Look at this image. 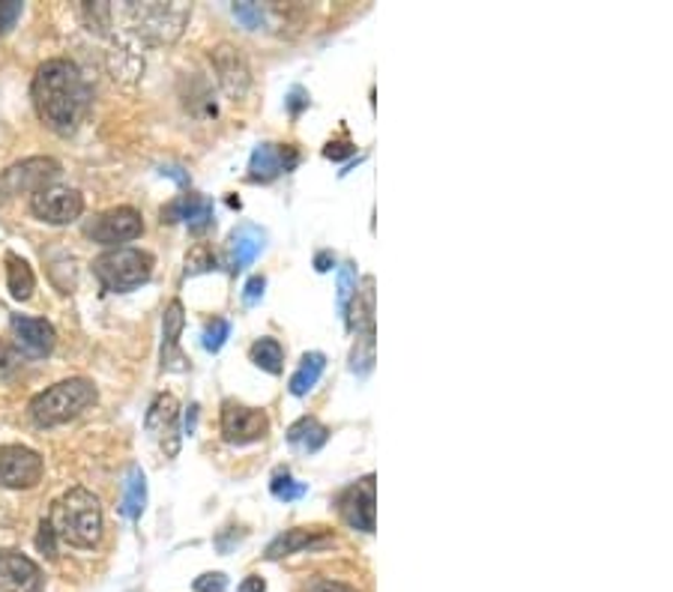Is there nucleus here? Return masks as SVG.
<instances>
[{"label":"nucleus","mask_w":673,"mask_h":592,"mask_svg":"<svg viewBox=\"0 0 673 592\" xmlns=\"http://www.w3.org/2000/svg\"><path fill=\"white\" fill-rule=\"evenodd\" d=\"M31 96L39 120L58 135H72L91 108V87L84 82L82 70L67 58L46 60L36 70Z\"/></svg>","instance_id":"f257e3e1"},{"label":"nucleus","mask_w":673,"mask_h":592,"mask_svg":"<svg viewBox=\"0 0 673 592\" xmlns=\"http://www.w3.org/2000/svg\"><path fill=\"white\" fill-rule=\"evenodd\" d=\"M48 523H51V530H55L60 542L91 551V547L99 545L105 530L99 497L87 488H70L63 497L51 503Z\"/></svg>","instance_id":"f03ea898"},{"label":"nucleus","mask_w":673,"mask_h":592,"mask_svg":"<svg viewBox=\"0 0 673 592\" xmlns=\"http://www.w3.org/2000/svg\"><path fill=\"white\" fill-rule=\"evenodd\" d=\"M96 398H99V392L87 377H70V380L48 386L46 392L34 395L31 419L39 428H55V425H63L70 419L82 416L84 410H91L96 404Z\"/></svg>","instance_id":"7ed1b4c3"},{"label":"nucleus","mask_w":673,"mask_h":592,"mask_svg":"<svg viewBox=\"0 0 673 592\" xmlns=\"http://www.w3.org/2000/svg\"><path fill=\"white\" fill-rule=\"evenodd\" d=\"M153 255L144 249H111L94 261V273L108 293H129L153 276Z\"/></svg>","instance_id":"20e7f679"},{"label":"nucleus","mask_w":673,"mask_h":592,"mask_svg":"<svg viewBox=\"0 0 673 592\" xmlns=\"http://www.w3.org/2000/svg\"><path fill=\"white\" fill-rule=\"evenodd\" d=\"M348 326L357 336L353 353H350V369L353 374H365L374 369V279H362V291H357L350 302Z\"/></svg>","instance_id":"39448f33"},{"label":"nucleus","mask_w":673,"mask_h":592,"mask_svg":"<svg viewBox=\"0 0 673 592\" xmlns=\"http://www.w3.org/2000/svg\"><path fill=\"white\" fill-rule=\"evenodd\" d=\"M187 3H129L127 15L135 22V31L151 43H175L189 22Z\"/></svg>","instance_id":"423d86ee"},{"label":"nucleus","mask_w":673,"mask_h":592,"mask_svg":"<svg viewBox=\"0 0 673 592\" xmlns=\"http://www.w3.org/2000/svg\"><path fill=\"white\" fill-rule=\"evenodd\" d=\"M60 165L48 156H34L24 162L12 165L0 174V197L12 195H34L39 189L51 186V180H58Z\"/></svg>","instance_id":"0eeeda50"},{"label":"nucleus","mask_w":673,"mask_h":592,"mask_svg":"<svg viewBox=\"0 0 673 592\" xmlns=\"http://www.w3.org/2000/svg\"><path fill=\"white\" fill-rule=\"evenodd\" d=\"M43 455L27 446H0V488L27 491L43 479Z\"/></svg>","instance_id":"6e6552de"},{"label":"nucleus","mask_w":673,"mask_h":592,"mask_svg":"<svg viewBox=\"0 0 673 592\" xmlns=\"http://www.w3.org/2000/svg\"><path fill=\"white\" fill-rule=\"evenodd\" d=\"M31 213L46 225H70V221L82 219L84 197L79 189L46 186L31 195Z\"/></svg>","instance_id":"1a4fd4ad"},{"label":"nucleus","mask_w":673,"mask_h":592,"mask_svg":"<svg viewBox=\"0 0 673 592\" xmlns=\"http://www.w3.org/2000/svg\"><path fill=\"white\" fill-rule=\"evenodd\" d=\"M269 419L264 410L245 407L240 401H225L221 404V437L233 446L257 443L267 437Z\"/></svg>","instance_id":"9d476101"},{"label":"nucleus","mask_w":673,"mask_h":592,"mask_svg":"<svg viewBox=\"0 0 673 592\" xmlns=\"http://www.w3.org/2000/svg\"><path fill=\"white\" fill-rule=\"evenodd\" d=\"M144 428L153 440L159 443V449L168 458L180 452V404H177L175 395L163 392L153 398L151 410L144 416Z\"/></svg>","instance_id":"9b49d317"},{"label":"nucleus","mask_w":673,"mask_h":592,"mask_svg":"<svg viewBox=\"0 0 673 592\" xmlns=\"http://www.w3.org/2000/svg\"><path fill=\"white\" fill-rule=\"evenodd\" d=\"M144 233V221L141 213L132 207L108 209L103 216H96L94 225H87V237L99 245H120L132 243Z\"/></svg>","instance_id":"f8f14e48"},{"label":"nucleus","mask_w":673,"mask_h":592,"mask_svg":"<svg viewBox=\"0 0 673 592\" xmlns=\"http://www.w3.org/2000/svg\"><path fill=\"white\" fill-rule=\"evenodd\" d=\"M338 515L362 533H374V476H362L338 494Z\"/></svg>","instance_id":"ddd939ff"},{"label":"nucleus","mask_w":673,"mask_h":592,"mask_svg":"<svg viewBox=\"0 0 673 592\" xmlns=\"http://www.w3.org/2000/svg\"><path fill=\"white\" fill-rule=\"evenodd\" d=\"M43 571L22 551L0 547V592H39Z\"/></svg>","instance_id":"4468645a"},{"label":"nucleus","mask_w":673,"mask_h":592,"mask_svg":"<svg viewBox=\"0 0 673 592\" xmlns=\"http://www.w3.org/2000/svg\"><path fill=\"white\" fill-rule=\"evenodd\" d=\"M300 165V153L290 144H261L249 159V180L255 183H269L279 174H288Z\"/></svg>","instance_id":"2eb2a0df"},{"label":"nucleus","mask_w":673,"mask_h":592,"mask_svg":"<svg viewBox=\"0 0 673 592\" xmlns=\"http://www.w3.org/2000/svg\"><path fill=\"white\" fill-rule=\"evenodd\" d=\"M187 326V314H183V302H168V309L163 314V350H159V362L163 372H189V362L180 350V336Z\"/></svg>","instance_id":"dca6fc26"},{"label":"nucleus","mask_w":673,"mask_h":592,"mask_svg":"<svg viewBox=\"0 0 673 592\" xmlns=\"http://www.w3.org/2000/svg\"><path fill=\"white\" fill-rule=\"evenodd\" d=\"M213 67L219 72V82L221 87H225V94L240 99V96L249 90L252 72H249V63H245V58L240 55V48L233 46L216 48V51H213Z\"/></svg>","instance_id":"f3484780"},{"label":"nucleus","mask_w":673,"mask_h":592,"mask_svg":"<svg viewBox=\"0 0 673 592\" xmlns=\"http://www.w3.org/2000/svg\"><path fill=\"white\" fill-rule=\"evenodd\" d=\"M165 221H168V225L187 221L195 233L207 231L209 225H213V201L204 195H195V192L175 197L168 207H163V225Z\"/></svg>","instance_id":"a211bd4d"},{"label":"nucleus","mask_w":673,"mask_h":592,"mask_svg":"<svg viewBox=\"0 0 673 592\" xmlns=\"http://www.w3.org/2000/svg\"><path fill=\"white\" fill-rule=\"evenodd\" d=\"M12 333H15V341L31 357H48L55 350V345H58L55 326L43 321V317H22V314H15L12 317Z\"/></svg>","instance_id":"6ab92c4d"},{"label":"nucleus","mask_w":673,"mask_h":592,"mask_svg":"<svg viewBox=\"0 0 673 592\" xmlns=\"http://www.w3.org/2000/svg\"><path fill=\"white\" fill-rule=\"evenodd\" d=\"M333 542V535L326 533L324 527H297V530H288L281 533L279 539H273L267 547V559H281L290 557V554H300V551H312V547H324Z\"/></svg>","instance_id":"aec40b11"},{"label":"nucleus","mask_w":673,"mask_h":592,"mask_svg":"<svg viewBox=\"0 0 673 592\" xmlns=\"http://www.w3.org/2000/svg\"><path fill=\"white\" fill-rule=\"evenodd\" d=\"M264 240H267V237H264V231L255 228V225H243L240 231L231 233V243H228V261H231L233 273L245 269L257 255H261Z\"/></svg>","instance_id":"412c9836"},{"label":"nucleus","mask_w":673,"mask_h":592,"mask_svg":"<svg viewBox=\"0 0 673 592\" xmlns=\"http://www.w3.org/2000/svg\"><path fill=\"white\" fill-rule=\"evenodd\" d=\"M326 437H329V431H326L314 416L297 419V422L288 428V443L290 446H297V449H302V452H317V449L326 443Z\"/></svg>","instance_id":"4be33fe9"},{"label":"nucleus","mask_w":673,"mask_h":592,"mask_svg":"<svg viewBox=\"0 0 673 592\" xmlns=\"http://www.w3.org/2000/svg\"><path fill=\"white\" fill-rule=\"evenodd\" d=\"M7 288H10V293L15 297V300H31L34 297V288H36V279H34V269L27 267V261L19 255H7Z\"/></svg>","instance_id":"5701e85b"},{"label":"nucleus","mask_w":673,"mask_h":592,"mask_svg":"<svg viewBox=\"0 0 673 592\" xmlns=\"http://www.w3.org/2000/svg\"><path fill=\"white\" fill-rule=\"evenodd\" d=\"M144 506H147V479L141 473V467H129L127 488H123V515L129 521H139L144 515Z\"/></svg>","instance_id":"b1692460"},{"label":"nucleus","mask_w":673,"mask_h":592,"mask_svg":"<svg viewBox=\"0 0 673 592\" xmlns=\"http://www.w3.org/2000/svg\"><path fill=\"white\" fill-rule=\"evenodd\" d=\"M326 369V357L324 353H305L300 362V369L293 372V377H290V392L297 395V398H302V395L312 392V386L321 380V374H324Z\"/></svg>","instance_id":"393cba45"},{"label":"nucleus","mask_w":673,"mask_h":592,"mask_svg":"<svg viewBox=\"0 0 673 592\" xmlns=\"http://www.w3.org/2000/svg\"><path fill=\"white\" fill-rule=\"evenodd\" d=\"M252 362H255L261 372L281 374L285 369V350L276 338H261L252 345Z\"/></svg>","instance_id":"a878e982"},{"label":"nucleus","mask_w":673,"mask_h":592,"mask_svg":"<svg viewBox=\"0 0 673 592\" xmlns=\"http://www.w3.org/2000/svg\"><path fill=\"white\" fill-rule=\"evenodd\" d=\"M269 491H273V497L281 499V503H293V499H302L309 494V488H305L302 482H297L290 473H276L273 482H269Z\"/></svg>","instance_id":"bb28decb"},{"label":"nucleus","mask_w":673,"mask_h":592,"mask_svg":"<svg viewBox=\"0 0 673 592\" xmlns=\"http://www.w3.org/2000/svg\"><path fill=\"white\" fill-rule=\"evenodd\" d=\"M353 297H357V267L345 264V267L338 269V314L348 317Z\"/></svg>","instance_id":"cd10ccee"},{"label":"nucleus","mask_w":673,"mask_h":592,"mask_svg":"<svg viewBox=\"0 0 673 592\" xmlns=\"http://www.w3.org/2000/svg\"><path fill=\"white\" fill-rule=\"evenodd\" d=\"M228 336H231V324L225 321V317H213L207 326H204V350H209V353H219L221 345L228 341Z\"/></svg>","instance_id":"c85d7f7f"},{"label":"nucleus","mask_w":673,"mask_h":592,"mask_svg":"<svg viewBox=\"0 0 673 592\" xmlns=\"http://www.w3.org/2000/svg\"><path fill=\"white\" fill-rule=\"evenodd\" d=\"M209 269H216V255L209 252V249H195L192 255L187 257V276H195V273H209Z\"/></svg>","instance_id":"c756f323"},{"label":"nucleus","mask_w":673,"mask_h":592,"mask_svg":"<svg viewBox=\"0 0 673 592\" xmlns=\"http://www.w3.org/2000/svg\"><path fill=\"white\" fill-rule=\"evenodd\" d=\"M24 7L19 3V0H0V36L10 34L12 27H15V22L22 19Z\"/></svg>","instance_id":"7c9ffc66"},{"label":"nucleus","mask_w":673,"mask_h":592,"mask_svg":"<svg viewBox=\"0 0 673 592\" xmlns=\"http://www.w3.org/2000/svg\"><path fill=\"white\" fill-rule=\"evenodd\" d=\"M233 15H237L249 31H255V27H261V22H264V10H261L257 3H237Z\"/></svg>","instance_id":"2f4dec72"},{"label":"nucleus","mask_w":673,"mask_h":592,"mask_svg":"<svg viewBox=\"0 0 673 592\" xmlns=\"http://www.w3.org/2000/svg\"><path fill=\"white\" fill-rule=\"evenodd\" d=\"M36 547L46 554L48 559L58 557V535H55V530H51V523L43 521L39 523V535H36Z\"/></svg>","instance_id":"473e14b6"},{"label":"nucleus","mask_w":673,"mask_h":592,"mask_svg":"<svg viewBox=\"0 0 673 592\" xmlns=\"http://www.w3.org/2000/svg\"><path fill=\"white\" fill-rule=\"evenodd\" d=\"M228 590V578L221 571H207L195 578V592H225Z\"/></svg>","instance_id":"72a5a7b5"},{"label":"nucleus","mask_w":673,"mask_h":592,"mask_svg":"<svg viewBox=\"0 0 673 592\" xmlns=\"http://www.w3.org/2000/svg\"><path fill=\"white\" fill-rule=\"evenodd\" d=\"M264 288H267V279H264V276H252V279L245 281L243 300L249 302V305H255V302L264 297Z\"/></svg>","instance_id":"f704fd0d"},{"label":"nucleus","mask_w":673,"mask_h":592,"mask_svg":"<svg viewBox=\"0 0 673 592\" xmlns=\"http://www.w3.org/2000/svg\"><path fill=\"white\" fill-rule=\"evenodd\" d=\"M353 153V144L350 141H329L326 144L324 156L326 159H345V156H350Z\"/></svg>","instance_id":"c9c22d12"},{"label":"nucleus","mask_w":673,"mask_h":592,"mask_svg":"<svg viewBox=\"0 0 673 592\" xmlns=\"http://www.w3.org/2000/svg\"><path fill=\"white\" fill-rule=\"evenodd\" d=\"M305 105H309V94H305L302 87H293V90H290V96H288V111H290V114H300Z\"/></svg>","instance_id":"e433bc0d"},{"label":"nucleus","mask_w":673,"mask_h":592,"mask_svg":"<svg viewBox=\"0 0 673 592\" xmlns=\"http://www.w3.org/2000/svg\"><path fill=\"white\" fill-rule=\"evenodd\" d=\"M237 592H267V581L257 578V575H249V578H243V583H240V590Z\"/></svg>","instance_id":"4c0bfd02"},{"label":"nucleus","mask_w":673,"mask_h":592,"mask_svg":"<svg viewBox=\"0 0 673 592\" xmlns=\"http://www.w3.org/2000/svg\"><path fill=\"white\" fill-rule=\"evenodd\" d=\"M312 592H357V590L341 581H321V583H314Z\"/></svg>","instance_id":"58836bf2"},{"label":"nucleus","mask_w":673,"mask_h":592,"mask_svg":"<svg viewBox=\"0 0 673 592\" xmlns=\"http://www.w3.org/2000/svg\"><path fill=\"white\" fill-rule=\"evenodd\" d=\"M333 264H336V257L329 255V252H321V255L314 257V269H317V273H326V269H333Z\"/></svg>","instance_id":"ea45409f"},{"label":"nucleus","mask_w":673,"mask_h":592,"mask_svg":"<svg viewBox=\"0 0 673 592\" xmlns=\"http://www.w3.org/2000/svg\"><path fill=\"white\" fill-rule=\"evenodd\" d=\"M195 422H197V404L189 407V419H187V431L192 434L195 431Z\"/></svg>","instance_id":"a19ab883"}]
</instances>
